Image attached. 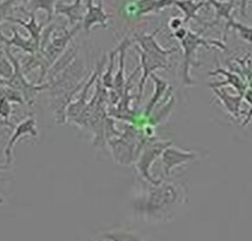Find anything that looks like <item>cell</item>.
Returning <instances> with one entry per match:
<instances>
[{
    "mask_svg": "<svg viewBox=\"0 0 252 241\" xmlns=\"http://www.w3.org/2000/svg\"><path fill=\"white\" fill-rule=\"evenodd\" d=\"M148 186L140 196L135 198L134 211L145 220H166L186 201L184 186L176 181L160 180Z\"/></svg>",
    "mask_w": 252,
    "mask_h": 241,
    "instance_id": "6da1fadb",
    "label": "cell"
},
{
    "mask_svg": "<svg viewBox=\"0 0 252 241\" xmlns=\"http://www.w3.org/2000/svg\"><path fill=\"white\" fill-rule=\"evenodd\" d=\"M133 42H134L133 39H130L129 37L126 36L117 46L120 68H118L117 74H116L115 80H113L112 90L110 91V97H111L110 101H112L113 105H117V103L120 102V98H121V96H122L123 90H125V86H126L125 59H126V54H127V49L132 46Z\"/></svg>",
    "mask_w": 252,
    "mask_h": 241,
    "instance_id": "30bf717a",
    "label": "cell"
},
{
    "mask_svg": "<svg viewBox=\"0 0 252 241\" xmlns=\"http://www.w3.org/2000/svg\"><path fill=\"white\" fill-rule=\"evenodd\" d=\"M58 0H29L26 6H20L17 9L22 10V11L29 14H36L38 10H44L47 14L46 21L44 24L49 25L53 21V16L56 14V5Z\"/></svg>",
    "mask_w": 252,
    "mask_h": 241,
    "instance_id": "ac0fdd59",
    "label": "cell"
},
{
    "mask_svg": "<svg viewBox=\"0 0 252 241\" xmlns=\"http://www.w3.org/2000/svg\"><path fill=\"white\" fill-rule=\"evenodd\" d=\"M249 0H241L240 2V14L241 16H246V5H248Z\"/></svg>",
    "mask_w": 252,
    "mask_h": 241,
    "instance_id": "d590c367",
    "label": "cell"
},
{
    "mask_svg": "<svg viewBox=\"0 0 252 241\" xmlns=\"http://www.w3.org/2000/svg\"><path fill=\"white\" fill-rule=\"evenodd\" d=\"M117 54H118V49L117 47H116L115 49L111 51L110 59H108V68L106 69L105 75H103L102 79H101L102 86L106 89V90L111 91L113 88V80H115V78H113V68H115V59Z\"/></svg>",
    "mask_w": 252,
    "mask_h": 241,
    "instance_id": "d4e9b609",
    "label": "cell"
},
{
    "mask_svg": "<svg viewBox=\"0 0 252 241\" xmlns=\"http://www.w3.org/2000/svg\"><path fill=\"white\" fill-rule=\"evenodd\" d=\"M11 102L9 100H6L5 97H0V117L2 118V124H5L6 127L14 128L12 123L10 122V116H11Z\"/></svg>",
    "mask_w": 252,
    "mask_h": 241,
    "instance_id": "83f0119b",
    "label": "cell"
},
{
    "mask_svg": "<svg viewBox=\"0 0 252 241\" xmlns=\"http://www.w3.org/2000/svg\"><path fill=\"white\" fill-rule=\"evenodd\" d=\"M161 31V26L158 27L155 31H153L152 33H135L133 41L137 42L135 46L139 47L145 54H147L149 58L154 59V60L159 61V63L164 64L167 68H170L169 63V56L174 54L175 52H177V48H164V47L160 46L157 41L158 33Z\"/></svg>",
    "mask_w": 252,
    "mask_h": 241,
    "instance_id": "52a82bcc",
    "label": "cell"
},
{
    "mask_svg": "<svg viewBox=\"0 0 252 241\" xmlns=\"http://www.w3.org/2000/svg\"><path fill=\"white\" fill-rule=\"evenodd\" d=\"M112 17V15L107 14L103 9V1L95 4L94 0H86V11L84 16L83 29L86 33H90L91 29L96 25H101L102 27L107 26V21Z\"/></svg>",
    "mask_w": 252,
    "mask_h": 241,
    "instance_id": "8fae6325",
    "label": "cell"
},
{
    "mask_svg": "<svg viewBox=\"0 0 252 241\" xmlns=\"http://www.w3.org/2000/svg\"><path fill=\"white\" fill-rule=\"evenodd\" d=\"M230 29L235 30L238 32L239 36L244 39L248 43L252 44V27L248 26V25H244L241 22H238L234 20V17H231L230 20H228L225 26V32H224V37H223V42L226 41V34H228V31Z\"/></svg>",
    "mask_w": 252,
    "mask_h": 241,
    "instance_id": "7402d4cb",
    "label": "cell"
},
{
    "mask_svg": "<svg viewBox=\"0 0 252 241\" xmlns=\"http://www.w3.org/2000/svg\"><path fill=\"white\" fill-rule=\"evenodd\" d=\"M184 25H185L184 19H181V17H172V19L169 21V27L171 29L172 32L177 31L179 29L184 27Z\"/></svg>",
    "mask_w": 252,
    "mask_h": 241,
    "instance_id": "836d02e7",
    "label": "cell"
},
{
    "mask_svg": "<svg viewBox=\"0 0 252 241\" xmlns=\"http://www.w3.org/2000/svg\"><path fill=\"white\" fill-rule=\"evenodd\" d=\"M157 0H135L133 6H134V12L137 16H143V15L150 14L153 5Z\"/></svg>",
    "mask_w": 252,
    "mask_h": 241,
    "instance_id": "f546056e",
    "label": "cell"
},
{
    "mask_svg": "<svg viewBox=\"0 0 252 241\" xmlns=\"http://www.w3.org/2000/svg\"><path fill=\"white\" fill-rule=\"evenodd\" d=\"M148 139L150 138H148L144 132L138 129L134 124H128L126 125L125 132L111 138L106 143L115 161L120 165L128 166L135 164Z\"/></svg>",
    "mask_w": 252,
    "mask_h": 241,
    "instance_id": "7a4b0ae2",
    "label": "cell"
},
{
    "mask_svg": "<svg viewBox=\"0 0 252 241\" xmlns=\"http://www.w3.org/2000/svg\"><path fill=\"white\" fill-rule=\"evenodd\" d=\"M211 6L214 7L216 10V17L214 21L212 22L209 26H214V25L219 24L220 19H225L226 21L230 20L231 12H233L234 7H235V1L234 0H228V1H219V0H207Z\"/></svg>",
    "mask_w": 252,
    "mask_h": 241,
    "instance_id": "44dd1931",
    "label": "cell"
},
{
    "mask_svg": "<svg viewBox=\"0 0 252 241\" xmlns=\"http://www.w3.org/2000/svg\"><path fill=\"white\" fill-rule=\"evenodd\" d=\"M0 97H5L10 102L19 103V105H25V98L20 91L15 89L9 88V86H0Z\"/></svg>",
    "mask_w": 252,
    "mask_h": 241,
    "instance_id": "4316f807",
    "label": "cell"
},
{
    "mask_svg": "<svg viewBox=\"0 0 252 241\" xmlns=\"http://www.w3.org/2000/svg\"><path fill=\"white\" fill-rule=\"evenodd\" d=\"M4 51L6 53V56L9 57V59L11 60L12 65H14V74H12L11 78L9 80H0V85L1 86H9V88L15 89V90L20 91L22 93L25 98V102L32 105L34 102V98H36L37 93L41 92V91L47 90L49 89V83L46 84H32L29 83L25 78V74L22 71L21 63L17 60L14 57V54L10 51V47L5 46Z\"/></svg>",
    "mask_w": 252,
    "mask_h": 241,
    "instance_id": "5b68a950",
    "label": "cell"
},
{
    "mask_svg": "<svg viewBox=\"0 0 252 241\" xmlns=\"http://www.w3.org/2000/svg\"><path fill=\"white\" fill-rule=\"evenodd\" d=\"M244 100H245L246 102L249 103V106H250V110H249L248 115H246L245 122H243V127H246V125L252 120V89H248V90L245 91V93H244Z\"/></svg>",
    "mask_w": 252,
    "mask_h": 241,
    "instance_id": "4dcf8cb0",
    "label": "cell"
},
{
    "mask_svg": "<svg viewBox=\"0 0 252 241\" xmlns=\"http://www.w3.org/2000/svg\"><path fill=\"white\" fill-rule=\"evenodd\" d=\"M174 145L171 140H161V139H154L150 138L148 142L145 143L143 147L142 151H140L139 156H138L137 161H135V169H137L139 176L144 180L145 182L149 183H158L160 180H155L150 174V169H152L153 164L157 161L159 157H161L162 152L167 149L169 147Z\"/></svg>",
    "mask_w": 252,
    "mask_h": 241,
    "instance_id": "8992f818",
    "label": "cell"
},
{
    "mask_svg": "<svg viewBox=\"0 0 252 241\" xmlns=\"http://www.w3.org/2000/svg\"><path fill=\"white\" fill-rule=\"evenodd\" d=\"M11 31H12L11 38H7V37H5L4 34L0 32V41H1L2 43H5V46L17 47V48H20L21 51H24L25 53L27 54L38 53L39 46L31 38V37H30V38H24V37L19 33V31H17L16 29H12Z\"/></svg>",
    "mask_w": 252,
    "mask_h": 241,
    "instance_id": "2e32d148",
    "label": "cell"
},
{
    "mask_svg": "<svg viewBox=\"0 0 252 241\" xmlns=\"http://www.w3.org/2000/svg\"><path fill=\"white\" fill-rule=\"evenodd\" d=\"M208 75L209 76L223 75L224 78H225L223 81L209 83V88L211 89H219V88H224V86H226V85H230V86H233V88L236 90V92L241 96H244L245 91L249 89L248 84H246L245 79H244L243 76L239 75L238 73H233V71L226 70V69L221 68V66L219 65L218 61H217V68L214 69V70L209 71Z\"/></svg>",
    "mask_w": 252,
    "mask_h": 241,
    "instance_id": "7c38bea8",
    "label": "cell"
},
{
    "mask_svg": "<svg viewBox=\"0 0 252 241\" xmlns=\"http://www.w3.org/2000/svg\"><path fill=\"white\" fill-rule=\"evenodd\" d=\"M214 96L218 98L219 102L224 106L226 112L236 120H240L241 117V103L244 101V96L239 95H231L225 89L219 88V89H212Z\"/></svg>",
    "mask_w": 252,
    "mask_h": 241,
    "instance_id": "5bb4252c",
    "label": "cell"
},
{
    "mask_svg": "<svg viewBox=\"0 0 252 241\" xmlns=\"http://www.w3.org/2000/svg\"><path fill=\"white\" fill-rule=\"evenodd\" d=\"M83 4V0H74L71 4H64V2L58 1L56 5V14L63 15L68 19L69 25L76 26L83 22L84 16H85L86 9L84 10Z\"/></svg>",
    "mask_w": 252,
    "mask_h": 241,
    "instance_id": "9a60e30c",
    "label": "cell"
},
{
    "mask_svg": "<svg viewBox=\"0 0 252 241\" xmlns=\"http://www.w3.org/2000/svg\"><path fill=\"white\" fill-rule=\"evenodd\" d=\"M89 241H93V240H89Z\"/></svg>",
    "mask_w": 252,
    "mask_h": 241,
    "instance_id": "f35d334b",
    "label": "cell"
},
{
    "mask_svg": "<svg viewBox=\"0 0 252 241\" xmlns=\"http://www.w3.org/2000/svg\"><path fill=\"white\" fill-rule=\"evenodd\" d=\"M30 20L29 21H25V20L19 19V17H14V16H10L7 17L6 21L9 22H14V24L17 25H21L24 29L27 30V32L30 33V37L41 47V36H42V31H43L44 26L46 24H38L36 20V14H29Z\"/></svg>",
    "mask_w": 252,
    "mask_h": 241,
    "instance_id": "d6986e66",
    "label": "cell"
},
{
    "mask_svg": "<svg viewBox=\"0 0 252 241\" xmlns=\"http://www.w3.org/2000/svg\"><path fill=\"white\" fill-rule=\"evenodd\" d=\"M187 32H189V29H186V27H181V29H179L177 31H175L174 33V37L176 39H179V41H181V39H184L185 37H186Z\"/></svg>",
    "mask_w": 252,
    "mask_h": 241,
    "instance_id": "e575fe53",
    "label": "cell"
},
{
    "mask_svg": "<svg viewBox=\"0 0 252 241\" xmlns=\"http://www.w3.org/2000/svg\"><path fill=\"white\" fill-rule=\"evenodd\" d=\"M239 63L241 64V74H243V78L245 79L246 84H248V88L252 89V69L246 66L241 60H239Z\"/></svg>",
    "mask_w": 252,
    "mask_h": 241,
    "instance_id": "d6a6232c",
    "label": "cell"
},
{
    "mask_svg": "<svg viewBox=\"0 0 252 241\" xmlns=\"http://www.w3.org/2000/svg\"><path fill=\"white\" fill-rule=\"evenodd\" d=\"M182 49H184V66H182V81L186 86H194L196 81L191 76L192 65H199L194 63L196 61V53L199 47H207L209 49L219 48L225 51L226 47L223 41H216V39L203 38L199 33H194L193 31L189 30L186 37L180 41Z\"/></svg>",
    "mask_w": 252,
    "mask_h": 241,
    "instance_id": "3957f363",
    "label": "cell"
},
{
    "mask_svg": "<svg viewBox=\"0 0 252 241\" xmlns=\"http://www.w3.org/2000/svg\"><path fill=\"white\" fill-rule=\"evenodd\" d=\"M197 157H198V155L194 151H192V150H182L180 148L171 145V147H169L162 152L161 157H160L161 159L164 175L169 177L176 167L194 161Z\"/></svg>",
    "mask_w": 252,
    "mask_h": 241,
    "instance_id": "9c48e42d",
    "label": "cell"
},
{
    "mask_svg": "<svg viewBox=\"0 0 252 241\" xmlns=\"http://www.w3.org/2000/svg\"><path fill=\"white\" fill-rule=\"evenodd\" d=\"M14 9H17V5L14 0H0V24L6 21Z\"/></svg>",
    "mask_w": 252,
    "mask_h": 241,
    "instance_id": "f1b7e54d",
    "label": "cell"
},
{
    "mask_svg": "<svg viewBox=\"0 0 252 241\" xmlns=\"http://www.w3.org/2000/svg\"><path fill=\"white\" fill-rule=\"evenodd\" d=\"M102 238L107 241H143L142 238L135 233L125 230L108 231V233L103 234Z\"/></svg>",
    "mask_w": 252,
    "mask_h": 241,
    "instance_id": "cb8c5ba5",
    "label": "cell"
},
{
    "mask_svg": "<svg viewBox=\"0 0 252 241\" xmlns=\"http://www.w3.org/2000/svg\"><path fill=\"white\" fill-rule=\"evenodd\" d=\"M150 78H152V80L154 81L155 89H154V93H153V96L150 97L149 102H148L147 107H145V111L143 112V117H145V118H149L150 116L153 115V112H154L155 108H157L159 101L161 100V97L165 95V92L170 90V84L167 83L166 80H164V79L160 78L159 75H157V74L153 73L152 75H150Z\"/></svg>",
    "mask_w": 252,
    "mask_h": 241,
    "instance_id": "e0dca14e",
    "label": "cell"
},
{
    "mask_svg": "<svg viewBox=\"0 0 252 241\" xmlns=\"http://www.w3.org/2000/svg\"><path fill=\"white\" fill-rule=\"evenodd\" d=\"M5 169H9L7 165H0V170H5ZM0 203H2V199L0 198Z\"/></svg>",
    "mask_w": 252,
    "mask_h": 241,
    "instance_id": "8d00e7d4",
    "label": "cell"
},
{
    "mask_svg": "<svg viewBox=\"0 0 252 241\" xmlns=\"http://www.w3.org/2000/svg\"><path fill=\"white\" fill-rule=\"evenodd\" d=\"M95 2H100V1H103V0H94Z\"/></svg>",
    "mask_w": 252,
    "mask_h": 241,
    "instance_id": "74e56055",
    "label": "cell"
},
{
    "mask_svg": "<svg viewBox=\"0 0 252 241\" xmlns=\"http://www.w3.org/2000/svg\"><path fill=\"white\" fill-rule=\"evenodd\" d=\"M81 27H83V25L79 24L76 25V26H74V29L70 30V31H68L65 27H62V29L59 30V33L54 32L51 41L47 44L46 48H44L43 51H41V74H39V79L37 84H42L43 79L46 78L47 74H48L49 69H51L52 65L61 58L62 54L66 51V47L69 46V43L71 42L73 37L78 33V31Z\"/></svg>",
    "mask_w": 252,
    "mask_h": 241,
    "instance_id": "277c9868",
    "label": "cell"
},
{
    "mask_svg": "<svg viewBox=\"0 0 252 241\" xmlns=\"http://www.w3.org/2000/svg\"><path fill=\"white\" fill-rule=\"evenodd\" d=\"M14 74V65L5 53L4 48L0 47V80H9Z\"/></svg>",
    "mask_w": 252,
    "mask_h": 241,
    "instance_id": "484cf974",
    "label": "cell"
},
{
    "mask_svg": "<svg viewBox=\"0 0 252 241\" xmlns=\"http://www.w3.org/2000/svg\"><path fill=\"white\" fill-rule=\"evenodd\" d=\"M137 49L138 54H139L140 58V69H142V76H140L139 80V86H138V96H137V106L140 105V100L143 97V91H144V86L147 84L148 78H150L153 73L155 70H160V69H164V70H169L170 68H167L164 64L159 63V61L154 60V59L149 58L142 49L138 46H134Z\"/></svg>",
    "mask_w": 252,
    "mask_h": 241,
    "instance_id": "4fadbf2b",
    "label": "cell"
},
{
    "mask_svg": "<svg viewBox=\"0 0 252 241\" xmlns=\"http://www.w3.org/2000/svg\"><path fill=\"white\" fill-rule=\"evenodd\" d=\"M26 135H30V137H32L33 139H37V137H38L37 122L36 118H34L33 116L26 117L24 120H21L16 127H14V132H12L11 137H10L9 142H7L4 150L5 162H6L5 165L10 166V164L12 162V150H14L15 144H16L22 137H26Z\"/></svg>",
    "mask_w": 252,
    "mask_h": 241,
    "instance_id": "ba28073f",
    "label": "cell"
},
{
    "mask_svg": "<svg viewBox=\"0 0 252 241\" xmlns=\"http://www.w3.org/2000/svg\"><path fill=\"white\" fill-rule=\"evenodd\" d=\"M175 1H176V0H157L155 4L153 5L152 10H150V14L159 12L161 11V10L166 9V7L172 6V5H175Z\"/></svg>",
    "mask_w": 252,
    "mask_h": 241,
    "instance_id": "1f68e13d",
    "label": "cell"
},
{
    "mask_svg": "<svg viewBox=\"0 0 252 241\" xmlns=\"http://www.w3.org/2000/svg\"><path fill=\"white\" fill-rule=\"evenodd\" d=\"M206 5H209L207 0H199V1H194V0H176L175 1V6L179 7L182 12H184V22L189 24L191 20L197 19V12L204 7Z\"/></svg>",
    "mask_w": 252,
    "mask_h": 241,
    "instance_id": "ffe728a7",
    "label": "cell"
},
{
    "mask_svg": "<svg viewBox=\"0 0 252 241\" xmlns=\"http://www.w3.org/2000/svg\"><path fill=\"white\" fill-rule=\"evenodd\" d=\"M174 106H175V97L174 96H171L169 102L165 103L159 111H157L154 115H152L149 118H148V124L152 125V127H155V125L160 124V123L165 122V120L169 118V116L171 115V111L174 110Z\"/></svg>",
    "mask_w": 252,
    "mask_h": 241,
    "instance_id": "603a6c76",
    "label": "cell"
}]
</instances>
